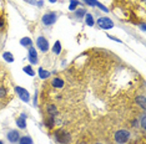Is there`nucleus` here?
<instances>
[{"label":"nucleus","mask_w":146,"mask_h":144,"mask_svg":"<svg viewBox=\"0 0 146 144\" xmlns=\"http://www.w3.org/2000/svg\"><path fill=\"white\" fill-rule=\"evenodd\" d=\"M115 142L117 144H126L130 139V132L126 129H120L117 132H115Z\"/></svg>","instance_id":"nucleus-1"},{"label":"nucleus","mask_w":146,"mask_h":144,"mask_svg":"<svg viewBox=\"0 0 146 144\" xmlns=\"http://www.w3.org/2000/svg\"><path fill=\"white\" fill-rule=\"evenodd\" d=\"M55 139H56V142H59L61 144H69L70 143V140H71V135L68 132L59 130V132L55 134Z\"/></svg>","instance_id":"nucleus-2"},{"label":"nucleus","mask_w":146,"mask_h":144,"mask_svg":"<svg viewBox=\"0 0 146 144\" xmlns=\"http://www.w3.org/2000/svg\"><path fill=\"white\" fill-rule=\"evenodd\" d=\"M98 25L100 26L104 30H109V29L114 27V22H112L111 19H109L108 16H102V18L98 19Z\"/></svg>","instance_id":"nucleus-3"},{"label":"nucleus","mask_w":146,"mask_h":144,"mask_svg":"<svg viewBox=\"0 0 146 144\" xmlns=\"http://www.w3.org/2000/svg\"><path fill=\"white\" fill-rule=\"evenodd\" d=\"M56 19H58V15L55 14V12H48V14H45L42 16V24L46 25V26H50L52 25L54 22H56Z\"/></svg>","instance_id":"nucleus-4"},{"label":"nucleus","mask_w":146,"mask_h":144,"mask_svg":"<svg viewBox=\"0 0 146 144\" xmlns=\"http://www.w3.org/2000/svg\"><path fill=\"white\" fill-rule=\"evenodd\" d=\"M15 92L18 93V96L20 97L21 101H24V102H29V101H30V94H29V92L25 90V88L15 87Z\"/></svg>","instance_id":"nucleus-5"},{"label":"nucleus","mask_w":146,"mask_h":144,"mask_svg":"<svg viewBox=\"0 0 146 144\" xmlns=\"http://www.w3.org/2000/svg\"><path fill=\"white\" fill-rule=\"evenodd\" d=\"M36 45H38L39 50H41L42 52H46L49 50V42L44 36H39L38 40H36Z\"/></svg>","instance_id":"nucleus-6"},{"label":"nucleus","mask_w":146,"mask_h":144,"mask_svg":"<svg viewBox=\"0 0 146 144\" xmlns=\"http://www.w3.org/2000/svg\"><path fill=\"white\" fill-rule=\"evenodd\" d=\"M6 138L10 143H18L19 139H20V134H19L18 130H10L6 134Z\"/></svg>","instance_id":"nucleus-7"},{"label":"nucleus","mask_w":146,"mask_h":144,"mask_svg":"<svg viewBox=\"0 0 146 144\" xmlns=\"http://www.w3.org/2000/svg\"><path fill=\"white\" fill-rule=\"evenodd\" d=\"M28 58L29 61L31 62L33 65L38 63V52H36V50L33 46L29 47V54H28Z\"/></svg>","instance_id":"nucleus-8"},{"label":"nucleus","mask_w":146,"mask_h":144,"mask_svg":"<svg viewBox=\"0 0 146 144\" xmlns=\"http://www.w3.org/2000/svg\"><path fill=\"white\" fill-rule=\"evenodd\" d=\"M51 84L56 88H62L64 87V81H62L61 78H54V80L51 81Z\"/></svg>","instance_id":"nucleus-9"},{"label":"nucleus","mask_w":146,"mask_h":144,"mask_svg":"<svg viewBox=\"0 0 146 144\" xmlns=\"http://www.w3.org/2000/svg\"><path fill=\"white\" fill-rule=\"evenodd\" d=\"M39 77L41 78V80H46L49 76H50V72L49 71H46V70H44V68H39Z\"/></svg>","instance_id":"nucleus-10"},{"label":"nucleus","mask_w":146,"mask_h":144,"mask_svg":"<svg viewBox=\"0 0 146 144\" xmlns=\"http://www.w3.org/2000/svg\"><path fill=\"white\" fill-rule=\"evenodd\" d=\"M48 113L50 114V117H55L58 114V108H56L54 104H49L48 106Z\"/></svg>","instance_id":"nucleus-11"},{"label":"nucleus","mask_w":146,"mask_h":144,"mask_svg":"<svg viewBox=\"0 0 146 144\" xmlns=\"http://www.w3.org/2000/svg\"><path fill=\"white\" fill-rule=\"evenodd\" d=\"M136 103H137L139 104V106H140L141 108H142V109H145V107H146V104H145V96H137V97H136Z\"/></svg>","instance_id":"nucleus-12"},{"label":"nucleus","mask_w":146,"mask_h":144,"mask_svg":"<svg viewBox=\"0 0 146 144\" xmlns=\"http://www.w3.org/2000/svg\"><path fill=\"white\" fill-rule=\"evenodd\" d=\"M52 52H54L55 55H59L61 52V42L60 41H56L54 44V46H52Z\"/></svg>","instance_id":"nucleus-13"},{"label":"nucleus","mask_w":146,"mask_h":144,"mask_svg":"<svg viewBox=\"0 0 146 144\" xmlns=\"http://www.w3.org/2000/svg\"><path fill=\"white\" fill-rule=\"evenodd\" d=\"M20 44H21V46H25V47H30L31 46V39L30 37H23L21 40H20Z\"/></svg>","instance_id":"nucleus-14"},{"label":"nucleus","mask_w":146,"mask_h":144,"mask_svg":"<svg viewBox=\"0 0 146 144\" xmlns=\"http://www.w3.org/2000/svg\"><path fill=\"white\" fill-rule=\"evenodd\" d=\"M19 144H33V139L28 135L21 137V138L19 139Z\"/></svg>","instance_id":"nucleus-15"},{"label":"nucleus","mask_w":146,"mask_h":144,"mask_svg":"<svg viewBox=\"0 0 146 144\" xmlns=\"http://www.w3.org/2000/svg\"><path fill=\"white\" fill-rule=\"evenodd\" d=\"M16 126H18L20 129H25V128H26V122H25V119L21 118V117H20V118H18V119H16Z\"/></svg>","instance_id":"nucleus-16"},{"label":"nucleus","mask_w":146,"mask_h":144,"mask_svg":"<svg viewBox=\"0 0 146 144\" xmlns=\"http://www.w3.org/2000/svg\"><path fill=\"white\" fill-rule=\"evenodd\" d=\"M85 22L89 26H92V25H94V22H95L94 19H92V15L89 14V12H88V14H85Z\"/></svg>","instance_id":"nucleus-17"},{"label":"nucleus","mask_w":146,"mask_h":144,"mask_svg":"<svg viewBox=\"0 0 146 144\" xmlns=\"http://www.w3.org/2000/svg\"><path fill=\"white\" fill-rule=\"evenodd\" d=\"M79 4H80V1H79V0H70V5H69V9H70V10H75V9L78 8Z\"/></svg>","instance_id":"nucleus-18"},{"label":"nucleus","mask_w":146,"mask_h":144,"mask_svg":"<svg viewBox=\"0 0 146 144\" xmlns=\"http://www.w3.org/2000/svg\"><path fill=\"white\" fill-rule=\"evenodd\" d=\"M4 58L8 62H14V57H13L11 52H4Z\"/></svg>","instance_id":"nucleus-19"},{"label":"nucleus","mask_w":146,"mask_h":144,"mask_svg":"<svg viewBox=\"0 0 146 144\" xmlns=\"http://www.w3.org/2000/svg\"><path fill=\"white\" fill-rule=\"evenodd\" d=\"M24 72H25V73H28L29 76H35V72L33 71V68L30 66H25L24 67Z\"/></svg>","instance_id":"nucleus-20"},{"label":"nucleus","mask_w":146,"mask_h":144,"mask_svg":"<svg viewBox=\"0 0 146 144\" xmlns=\"http://www.w3.org/2000/svg\"><path fill=\"white\" fill-rule=\"evenodd\" d=\"M86 14V11H85V9H78L75 12V15L78 16V18H81V16H85Z\"/></svg>","instance_id":"nucleus-21"},{"label":"nucleus","mask_w":146,"mask_h":144,"mask_svg":"<svg viewBox=\"0 0 146 144\" xmlns=\"http://www.w3.org/2000/svg\"><path fill=\"white\" fill-rule=\"evenodd\" d=\"M141 127H142V129H146V116H145V113L142 114V117H141Z\"/></svg>","instance_id":"nucleus-22"},{"label":"nucleus","mask_w":146,"mask_h":144,"mask_svg":"<svg viewBox=\"0 0 146 144\" xmlns=\"http://www.w3.org/2000/svg\"><path fill=\"white\" fill-rule=\"evenodd\" d=\"M96 6H98V8H100V9H101V10H102V11H105V12H109V10H108V8H106V6H104V5H102V4H101V3H99V1H98V3H96Z\"/></svg>","instance_id":"nucleus-23"},{"label":"nucleus","mask_w":146,"mask_h":144,"mask_svg":"<svg viewBox=\"0 0 146 144\" xmlns=\"http://www.w3.org/2000/svg\"><path fill=\"white\" fill-rule=\"evenodd\" d=\"M88 5L90 6H96V3H98V0H84Z\"/></svg>","instance_id":"nucleus-24"},{"label":"nucleus","mask_w":146,"mask_h":144,"mask_svg":"<svg viewBox=\"0 0 146 144\" xmlns=\"http://www.w3.org/2000/svg\"><path fill=\"white\" fill-rule=\"evenodd\" d=\"M6 96V90L4 87H0V98H4Z\"/></svg>","instance_id":"nucleus-25"},{"label":"nucleus","mask_w":146,"mask_h":144,"mask_svg":"<svg viewBox=\"0 0 146 144\" xmlns=\"http://www.w3.org/2000/svg\"><path fill=\"white\" fill-rule=\"evenodd\" d=\"M109 39H111V40H114V41H117V42H122L120 39H117V37H115V36H109Z\"/></svg>","instance_id":"nucleus-26"},{"label":"nucleus","mask_w":146,"mask_h":144,"mask_svg":"<svg viewBox=\"0 0 146 144\" xmlns=\"http://www.w3.org/2000/svg\"><path fill=\"white\" fill-rule=\"evenodd\" d=\"M140 29L145 32V30H146V29H145V22H142V24H140Z\"/></svg>","instance_id":"nucleus-27"},{"label":"nucleus","mask_w":146,"mask_h":144,"mask_svg":"<svg viewBox=\"0 0 146 144\" xmlns=\"http://www.w3.org/2000/svg\"><path fill=\"white\" fill-rule=\"evenodd\" d=\"M26 1H29V3H30V4H36V3H38V1H36V0H26Z\"/></svg>","instance_id":"nucleus-28"},{"label":"nucleus","mask_w":146,"mask_h":144,"mask_svg":"<svg viewBox=\"0 0 146 144\" xmlns=\"http://www.w3.org/2000/svg\"><path fill=\"white\" fill-rule=\"evenodd\" d=\"M3 26H4V20L0 18V27H3Z\"/></svg>","instance_id":"nucleus-29"},{"label":"nucleus","mask_w":146,"mask_h":144,"mask_svg":"<svg viewBox=\"0 0 146 144\" xmlns=\"http://www.w3.org/2000/svg\"><path fill=\"white\" fill-rule=\"evenodd\" d=\"M49 1H50V3H55L56 0H49Z\"/></svg>","instance_id":"nucleus-30"},{"label":"nucleus","mask_w":146,"mask_h":144,"mask_svg":"<svg viewBox=\"0 0 146 144\" xmlns=\"http://www.w3.org/2000/svg\"><path fill=\"white\" fill-rule=\"evenodd\" d=\"M95 144H102V143H95Z\"/></svg>","instance_id":"nucleus-31"},{"label":"nucleus","mask_w":146,"mask_h":144,"mask_svg":"<svg viewBox=\"0 0 146 144\" xmlns=\"http://www.w3.org/2000/svg\"><path fill=\"white\" fill-rule=\"evenodd\" d=\"M0 144H3V142H1V140H0Z\"/></svg>","instance_id":"nucleus-32"}]
</instances>
